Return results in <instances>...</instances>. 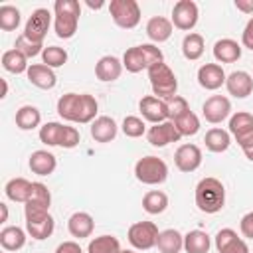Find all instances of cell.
<instances>
[{"label": "cell", "mask_w": 253, "mask_h": 253, "mask_svg": "<svg viewBox=\"0 0 253 253\" xmlns=\"http://www.w3.org/2000/svg\"><path fill=\"white\" fill-rule=\"evenodd\" d=\"M97 109V99L89 93H65L57 101V115L69 123H93Z\"/></svg>", "instance_id": "1"}, {"label": "cell", "mask_w": 253, "mask_h": 253, "mask_svg": "<svg viewBox=\"0 0 253 253\" xmlns=\"http://www.w3.org/2000/svg\"><path fill=\"white\" fill-rule=\"evenodd\" d=\"M225 204V188L217 178H202L196 186V206L204 213H217Z\"/></svg>", "instance_id": "2"}, {"label": "cell", "mask_w": 253, "mask_h": 253, "mask_svg": "<svg viewBox=\"0 0 253 253\" xmlns=\"http://www.w3.org/2000/svg\"><path fill=\"white\" fill-rule=\"evenodd\" d=\"M53 28L55 36L61 40H69L77 32L81 6L77 0H55L53 4Z\"/></svg>", "instance_id": "3"}, {"label": "cell", "mask_w": 253, "mask_h": 253, "mask_svg": "<svg viewBox=\"0 0 253 253\" xmlns=\"http://www.w3.org/2000/svg\"><path fill=\"white\" fill-rule=\"evenodd\" d=\"M162 51L160 47H156L154 43H142V45H134L128 47L123 55V67L128 73H140L142 69H150L156 63H162Z\"/></svg>", "instance_id": "4"}, {"label": "cell", "mask_w": 253, "mask_h": 253, "mask_svg": "<svg viewBox=\"0 0 253 253\" xmlns=\"http://www.w3.org/2000/svg\"><path fill=\"white\" fill-rule=\"evenodd\" d=\"M148 79H150V87H152V93L154 97L158 99H172L178 91V79L174 75V71L162 61V63H156L148 69Z\"/></svg>", "instance_id": "5"}, {"label": "cell", "mask_w": 253, "mask_h": 253, "mask_svg": "<svg viewBox=\"0 0 253 253\" xmlns=\"http://www.w3.org/2000/svg\"><path fill=\"white\" fill-rule=\"evenodd\" d=\"M134 176H136L138 182H142L146 186L162 184L168 178V166L158 156H144V158H138L136 160V164H134Z\"/></svg>", "instance_id": "6"}, {"label": "cell", "mask_w": 253, "mask_h": 253, "mask_svg": "<svg viewBox=\"0 0 253 253\" xmlns=\"http://www.w3.org/2000/svg\"><path fill=\"white\" fill-rule=\"evenodd\" d=\"M24 215H26V231L42 241V239H47L51 233H53V227H55V221L53 217L49 215V210H38V208H24Z\"/></svg>", "instance_id": "7"}, {"label": "cell", "mask_w": 253, "mask_h": 253, "mask_svg": "<svg viewBox=\"0 0 253 253\" xmlns=\"http://www.w3.org/2000/svg\"><path fill=\"white\" fill-rule=\"evenodd\" d=\"M109 12L113 22L123 30H132L140 22V6L136 0H111Z\"/></svg>", "instance_id": "8"}, {"label": "cell", "mask_w": 253, "mask_h": 253, "mask_svg": "<svg viewBox=\"0 0 253 253\" xmlns=\"http://www.w3.org/2000/svg\"><path fill=\"white\" fill-rule=\"evenodd\" d=\"M158 233L160 231H158L156 223H152V221H136V223H132L128 227V243L134 249L146 251V249L156 245Z\"/></svg>", "instance_id": "9"}, {"label": "cell", "mask_w": 253, "mask_h": 253, "mask_svg": "<svg viewBox=\"0 0 253 253\" xmlns=\"http://www.w3.org/2000/svg\"><path fill=\"white\" fill-rule=\"evenodd\" d=\"M49 24H51V12L47 8H36L32 12V16L28 18L22 34L36 43H43V38L49 30Z\"/></svg>", "instance_id": "10"}, {"label": "cell", "mask_w": 253, "mask_h": 253, "mask_svg": "<svg viewBox=\"0 0 253 253\" xmlns=\"http://www.w3.org/2000/svg\"><path fill=\"white\" fill-rule=\"evenodd\" d=\"M198 4L194 0H178L172 8V24L178 30L190 32L198 24Z\"/></svg>", "instance_id": "11"}, {"label": "cell", "mask_w": 253, "mask_h": 253, "mask_svg": "<svg viewBox=\"0 0 253 253\" xmlns=\"http://www.w3.org/2000/svg\"><path fill=\"white\" fill-rule=\"evenodd\" d=\"M138 109L142 113V119H146L148 123L152 125H158V123H166L170 121V113H168V103L164 99H158L154 95H148V97H142L140 103H138Z\"/></svg>", "instance_id": "12"}, {"label": "cell", "mask_w": 253, "mask_h": 253, "mask_svg": "<svg viewBox=\"0 0 253 253\" xmlns=\"http://www.w3.org/2000/svg\"><path fill=\"white\" fill-rule=\"evenodd\" d=\"M229 113H231V103L223 95H211L202 105V115L211 125H217V123L225 121L229 117Z\"/></svg>", "instance_id": "13"}, {"label": "cell", "mask_w": 253, "mask_h": 253, "mask_svg": "<svg viewBox=\"0 0 253 253\" xmlns=\"http://www.w3.org/2000/svg\"><path fill=\"white\" fill-rule=\"evenodd\" d=\"M146 138H148V142L152 146L162 148V146H168L170 142H178L182 138V134L178 132V128H176V125L172 121H166V123L152 125L146 130Z\"/></svg>", "instance_id": "14"}, {"label": "cell", "mask_w": 253, "mask_h": 253, "mask_svg": "<svg viewBox=\"0 0 253 253\" xmlns=\"http://www.w3.org/2000/svg\"><path fill=\"white\" fill-rule=\"evenodd\" d=\"M174 164L180 172H194L202 164V150L196 144H182L174 152Z\"/></svg>", "instance_id": "15"}, {"label": "cell", "mask_w": 253, "mask_h": 253, "mask_svg": "<svg viewBox=\"0 0 253 253\" xmlns=\"http://www.w3.org/2000/svg\"><path fill=\"white\" fill-rule=\"evenodd\" d=\"M225 79L227 75L219 63H204L198 69V83L208 91L219 89L221 85H225Z\"/></svg>", "instance_id": "16"}, {"label": "cell", "mask_w": 253, "mask_h": 253, "mask_svg": "<svg viewBox=\"0 0 253 253\" xmlns=\"http://www.w3.org/2000/svg\"><path fill=\"white\" fill-rule=\"evenodd\" d=\"M225 87H227V93L233 95L235 99H245L253 91V77L247 71H241V69L233 71V73L227 75Z\"/></svg>", "instance_id": "17"}, {"label": "cell", "mask_w": 253, "mask_h": 253, "mask_svg": "<svg viewBox=\"0 0 253 253\" xmlns=\"http://www.w3.org/2000/svg\"><path fill=\"white\" fill-rule=\"evenodd\" d=\"M28 81L40 89H53L55 83H57V77L53 73L51 67L43 65V63H32L30 69H28Z\"/></svg>", "instance_id": "18"}, {"label": "cell", "mask_w": 253, "mask_h": 253, "mask_svg": "<svg viewBox=\"0 0 253 253\" xmlns=\"http://www.w3.org/2000/svg\"><path fill=\"white\" fill-rule=\"evenodd\" d=\"M117 130H119V126H117L115 119L107 117V115H101L91 123V136L97 142H111L117 136Z\"/></svg>", "instance_id": "19"}, {"label": "cell", "mask_w": 253, "mask_h": 253, "mask_svg": "<svg viewBox=\"0 0 253 253\" xmlns=\"http://www.w3.org/2000/svg\"><path fill=\"white\" fill-rule=\"evenodd\" d=\"M28 166L38 176H49L55 170L57 160L49 150H34L30 160H28Z\"/></svg>", "instance_id": "20"}, {"label": "cell", "mask_w": 253, "mask_h": 253, "mask_svg": "<svg viewBox=\"0 0 253 253\" xmlns=\"http://www.w3.org/2000/svg\"><path fill=\"white\" fill-rule=\"evenodd\" d=\"M213 57L219 63H235L241 57V45L231 38L217 40L213 43Z\"/></svg>", "instance_id": "21"}, {"label": "cell", "mask_w": 253, "mask_h": 253, "mask_svg": "<svg viewBox=\"0 0 253 253\" xmlns=\"http://www.w3.org/2000/svg\"><path fill=\"white\" fill-rule=\"evenodd\" d=\"M123 73V61L115 55H103L95 65V75L101 81H117Z\"/></svg>", "instance_id": "22"}, {"label": "cell", "mask_w": 253, "mask_h": 253, "mask_svg": "<svg viewBox=\"0 0 253 253\" xmlns=\"http://www.w3.org/2000/svg\"><path fill=\"white\" fill-rule=\"evenodd\" d=\"M67 229H69V233H71L73 237L85 239V237H89V235L93 233L95 221H93V217H91L87 211H75V213L67 219Z\"/></svg>", "instance_id": "23"}, {"label": "cell", "mask_w": 253, "mask_h": 253, "mask_svg": "<svg viewBox=\"0 0 253 253\" xmlns=\"http://www.w3.org/2000/svg\"><path fill=\"white\" fill-rule=\"evenodd\" d=\"M146 36L154 43H162L172 36V20L164 16H154L146 24Z\"/></svg>", "instance_id": "24"}, {"label": "cell", "mask_w": 253, "mask_h": 253, "mask_svg": "<svg viewBox=\"0 0 253 253\" xmlns=\"http://www.w3.org/2000/svg\"><path fill=\"white\" fill-rule=\"evenodd\" d=\"M0 245L4 251H18L26 245V231L18 225H8L0 231Z\"/></svg>", "instance_id": "25"}, {"label": "cell", "mask_w": 253, "mask_h": 253, "mask_svg": "<svg viewBox=\"0 0 253 253\" xmlns=\"http://www.w3.org/2000/svg\"><path fill=\"white\" fill-rule=\"evenodd\" d=\"M156 247L160 253H180L184 249V235L176 229H164L158 233Z\"/></svg>", "instance_id": "26"}, {"label": "cell", "mask_w": 253, "mask_h": 253, "mask_svg": "<svg viewBox=\"0 0 253 253\" xmlns=\"http://www.w3.org/2000/svg\"><path fill=\"white\" fill-rule=\"evenodd\" d=\"M211 247V239L202 229H192L184 235V249L186 253H208Z\"/></svg>", "instance_id": "27"}, {"label": "cell", "mask_w": 253, "mask_h": 253, "mask_svg": "<svg viewBox=\"0 0 253 253\" xmlns=\"http://www.w3.org/2000/svg\"><path fill=\"white\" fill-rule=\"evenodd\" d=\"M4 192H6L8 200L26 204L28 198H30V192H32V182L26 180V178H12V180H8Z\"/></svg>", "instance_id": "28"}, {"label": "cell", "mask_w": 253, "mask_h": 253, "mask_svg": "<svg viewBox=\"0 0 253 253\" xmlns=\"http://www.w3.org/2000/svg\"><path fill=\"white\" fill-rule=\"evenodd\" d=\"M2 67H4L6 71H10V73H16V75L28 73V69H30L28 57H26L22 51H18L16 47L2 53Z\"/></svg>", "instance_id": "29"}, {"label": "cell", "mask_w": 253, "mask_h": 253, "mask_svg": "<svg viewBox=\"0 0 253 253\" xmlns=\"http://www.w3.org/2000/svg\"><path fill=\"white\" fill-rule=\"evenodd\" d=\"M42 123V113L34 105H24L16 111V126L22 130H32L40 126Z\"/></svg>", "instance_id": "30"}, {"label": "cell", "mask_w": 253, "mask_h": 253, "mask_svg": "<svg viewBox=\"0 0 253 253\" xmlns=\"http://www.w3.org/2000/svg\"><path fill=\"white\" fill-rule=\"evenodd\" d=\"M204 142H206V148L210 152H225L229 148V144H231V136H229L227 130L215 126V128H210L206 132Z\"/></svg>", "instance_id": "31"}, {"label": "cell", "mask_w": 253, "mask_h": 253, "mask_svg": "<svg viewBox=\"0 0 253 253\" xmlns=\"http://www.w3.org/2000/svg\"><path fill=\"white\" fill-rule=\"evenodd\" d=\"M204 49H206V43H204V38L196 32H190L188 36H184L182 40V53L186 59L190 61H196L204 55Z\"/></svg>", "instance_id": "32"}, {"label": "cell", "mask_w": 253, "mask_h": 253, "mask_svg": "<svg viewBox=\"0 0 253 253\" xmlns=\"http://www.w3.org/2000/svg\"><path fill=\"white\" fill-rule=\"evenodd\" d=\"M49 204H51V194H49L47 186L42 182H32V192H30V198H28L24 208L49 210Z\"/></svg>", "instance_id": "33"}, {"label": "cell", "mask_w": 253, "mask_h": 253, "mask_svg": "<svg viewBox=\"0 0 253 253\" xmlns=\"http://www.w3.org/2000/svg\"><path fill=\"white\" fill-rule=\"evenodd\" d=\"M142 208L150 215H158L168 208V196L160 190H150L142 198Z\"/></svg>", "instance_id": "34"}, {"label": "cell", "mask_w": 253, "mask_h": 253, "mask_svg": "<svg viewBox=\"0 0 253 253\" xmlns=\"http://www.w3.org/2000/svg\"><path fill=\"white\" fill-rule=\"evenodd\" d=\"M63 132H65V125L51 121V123H45L43 126H40V140L47 146H59Z\"/></svg>", "instance_id": "35"}, {"label": "cell", "mask_w": 253, "mask_h": 253, "mask_svg": "<svg viewBox=\"0 0 253 253\" xmlns=\"http://www.w3.org/2000/svg\"><path fill=\"white\" fill-rule=\"evenodd\" d=\"M119 251H121V243L115 235H99L91 239L87 245V253H119Z\"/></svg>", "instance_id": "36"}, {"label": "cell", "mask_w": 253, "mask_h": 253, "mask_svg": "<svg viewBox=\"0 0 253 253\" xmlns=\"http://www.w3.org/2000/svg\"><path fill=\"white\" fill-rule=\"evenodd\" d=\"M172 123L176 125V128H178V132H180L182 136H194V134L200 130V119H198L196 113H192V111L184 113L182 117H178V119L172 121Z\"/></svg>", "instance_id": "37"}, {"label": "cell", "mask_w": 253, "mask_h": 253, "mask_svg": "<svg viewBox=\"0 0 253 253\" xmlns=\"http://www.w3.org/2000/svg\"><path fill=\"white\" fill-rule=\"evenodd\" d=\"M253 128V115L251 113H245V111H237L235 115H231L229 119V132L233 136H239L247 130Z\"/></svg>", "instance_id": "38"}, {"label": "cell", "mask_w": 253, "mask_h": 253, "mask_svg": "<svg viewBox=\"0 0 253 253\" xmlns=\"http://www.w3.org/2000/svg\"><path fill=\"white\" fill-rule=\"evenodd\" d=\"M18 26H20V10L10 4L0 6V30L14 32Z\"/></svg>", "instance_id": "39"}, {"label": "cell", "mask_w": 253, "mask_h": 253, "mask_svg": "<svg viewBox=\"0 0 253 253\" xmlns=\"http://www.w3.org/2000/svg\"><path fill=\"white\" fill-rule=\"evenodd\" d=\"M42 59H43V65L55 69V67H61L65 61H67V51L63 47H57V45H49L43 49L42 53Z\"/></svg>", "instance_id": "40"}, {"label": "cell", "mask_w": 253, "mask_h": 253, "mask_svg": "<svg viewBox=\"0 0 253 253\" xmlns=\"http://www.w3.org/2000/svg\"><path fill=\"white\" fill-rule=\"evenodd\" d=\"M121 128H123V132H125L128 138H138V136H142V134L146 132V125H144V121H142L140 117H134V115L125 117Z\"/></svg>", "instance_id": "41"}, {"label": "cell", "mask_w": 253, "mask_h": 253, "mask_svg": "<svg viewBox=\"0 0 253 253\" xmlns=\"http://www.w3.org/2000/svg\"><path fill=\"white\" fill-rule=\"evenodd\" d=\"M16 49L18 51H22L26 57H36V55H40V53H43V43H36V42H32V40H28L24 34H20L18 38H16Z\"/></svg>", "instance_id": "42"}, {"label": "cell", "mask_w": 253, "mask_h": 253, "mask_svg": "<svg viewBox=\"0 0 253 253\" xmlns=\"http://www.w3.org/2000/svg\"><path fill=\"white\" fill-rule=\"evenodd\" d=\"M239 237H237V233L231 229V227H223V229H219L217 233H215V249L219 251V253H223L229 245H233L235 241H237Z\"/></svg>", "instance_id": "43"}, {"label": "cell", "mask_w": 253, "mask_h": 253, "mask_svg": "<svg viewBox=\"0 0 253 253\" xmlns=\"http://www.w3.org/2000/svg\"><path fill=\"white\" fill-rule=\"evenodd\" d=\"M166 103H168L170 121H176L178 117H182L184 113H188V111H190V107H188V101H186L184 97H180V95H174V97H172V99H168Z\"/></svg>", "instance_id": "44"}, {"label": "cell", "mask_w": 253, "mask_h": 253, "mask_svg": "<svg viewBox=\"0 0 253 253\" xmlns=\"http://www.w3.org/2000/svg\"><path fill=\"white\" fill-rule=\"evenodd\" d=\"M79 130L75 126H67L65 125V132H63V138H61V148H75L79 144Z\"/></svg>", "instance_id": "45"}, {"label": "cell", "mask_w": 253, "mask_h": 253, "mask_svg": "<svg viewBox=\"0 0 253 253\" xmlns=\"http://www.w3.org/2000/svg\"><path fill=\"white\" fill-rule=\"evenodd\" d=\"M239 229H241V235L247 237V239H253V211L245 213L239 221Z\"/></svg>", "instance_id": "46"}, {"label": "cell", "mask_w": 253, "mask_h": 253, "mask_svg": "<svg viewBox=\"0 0 253 253\" xmlns=\"http://www.w3.org/2000/svg\"><path fill=\"white\" fill-rule=\"evenodd\" d=\"M241 43H243V47H247V49L253 51V18L245 24V30L241 34Z\"/></svg>", "instance_id": "47"}, {"label": "cell", "mask_w": 253, "mask_h": 253, "mask_svg": "<svg viewBox=\"0 0 253 253\" xmlns=\"http://www.w3.org/2000/svg\"><path fill=\"white\" fill-rule=\"evenodd\" d=\"M55 253H83V249L79 247L77 241H63V243L57 245Z\"/></svg>", "instance_id": "48"}, {"label": "cell", "mask_w": 253, "mask_h": 253, "mask_svg": "<svg viewBox=\"0 0 253 253\" xmlns=\"http://www.w3.org/2000/svg\"><path fill=\"white\" fill-rule=\"evenodd\" d=\"M235 140H237V144L241 146V150L253 148V128L247 130V132H243V134H239V136H235Z\"/></svg>", "instance_id": "49"}, {"label": "cell", "mask_w": 253, "mask_h": 253, "mask_svg": "<svg viewBox=\"0 0 253 253\" xmlns=\"http://www.w3.org/2000/svg\"><path fill=\"white\" fill-rule=\"evenodd\" d=\"M223 253H249V245L243 239H237L233 245H229Z\"/></svg>", "instance_id": "50"}, {"label": "cell", "mask_w": 253, "mask_h": 253, "mask_svg": "<svg viewBox=\"0 0 253 253\" xmlns=\"http://www.w3.org/2000/svg\"><path fill=\"white\" fill-rule=\"evenodd\" d=\"M235 8L243 14H253V0H235Z\"/></svg>", "instance_id": "51"}, {"label": "cell", "mask_w": 253, "mask_h": 253, "mask_svg": "<svg viewBox=\"0 0 253 253\" xmlns=\"http://www.w3.org/2000/svg\"><path fill=\"white\" fill-rule=\"evenodd\" d=\"M0 211H2V219H0V221H2V223H4V221H8V206H6L4 202L0 204Z\"/></svg>", "instance_id": "52"}, {"label": "cell", "mask_w": 253, "mask_h": 253, "mask_svg": "<svg viewBox=\"0 0 253 253\" xmlns=\"http://www.w3.org/2000/svg\"><path fill=\"white\" fill-rule=\"evenodd\" d=\"M6 95H8V83H6V79H2V95H0V97L4 99Z\"/></svg>", "instance_id": "53"}, {"label": "cell", "mask_w": 253, "mask_h": 253, "mask_svg": "<svg viewBox=\"0 0 253 253\" xmlns=\"http://www.w3.org/2000/svg\"><path fill=\"white\" fill-rule=\"evenodd\" d=\"M243 154L247 156V160H251V162H253V148H249V150H243Z\"/></svg>", "instance_id": "54"}, {"label": "cell", "mask_w": 253, "mask_h": 253, "mask_svg": "<svg viewBox=\"0 0 253 253\" xmlns=\"http://www.w3.org/2000/svg\"><path fill=\"white\" fill-rule=\"evenodd\" d=\"M87 6H89V8H101L103 2H87Z\"/></svg>", "instance_id": "55"}, {"label": "cell", "mask_w": 253, "mask_h": 253, "mask_svg": "<svg viewBox=\"0 0 253 253\" xmlns=\"http://www.w3.org/2000/svg\"><path fill=\"white\" fill-rule=\"evenodd\" d=\"M119 253H134V251H130V249H121Z\"/></svg>", "instance_id": "56"}]
</instances>
